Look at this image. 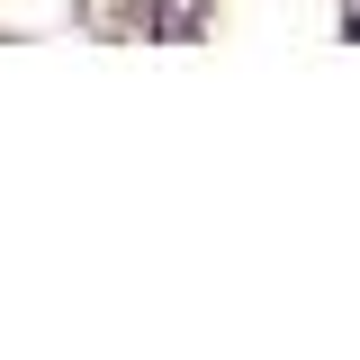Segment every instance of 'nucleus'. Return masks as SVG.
I'll return each mask as SVG.
<instances>
[{"label": "nucleus", "instance_id": "nucleus-1", "mask_svg": "<svg viewBox=\"0 0 360 360\" xmlns=\"http://www.w3.org/2000/svg\"><path fill=\"white\" fill-rule=\"evenodd\" d=\"M153 37H172V45L207 37V0H153Z\"/></svg>", "mask_w": 360, "mask_h": 360}, {"label": "nucleus", "instance_id": "nucleus-2", "mask_svg": "<svg viewBox=\"0 0 360 360\" xmlns=\"http://www.w3.org/2000/svg\"><path fill=\"white\" fill-rule=\"evenodd\" d=\"M342 37H360V0H342Z\"/></svg>", "mask_w": 360, "mask_h": 360}]
</instances>
